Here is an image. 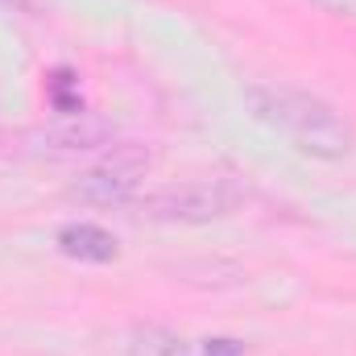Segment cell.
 <instances>
[{"label":"cell","instance_id":"1","mask_svg":"<svg viewBox=\"0 0 356 356\" xmlns=\"http://www.w3.org/2000/svg\"><path fill=\"white\" fill-rule=\"evenodd\" d=\"M245 104H249L253 120H261L290 149H298L315 162H340L353 154V124L344 120L340 108H332L315 91L290 88V83H253V88H245Z\"/></svg>","mask_w":356,"mask_h":356},{"label":"cell","instance_id":"2","mask_svg":"<svg viewBox=\"0 0 356 356\" xmlns=\"http://www.w3.org/2000/svg\"><path fill=\"white\" fill-rule=\"evenodd\" d=\"M241 199H245V191L228 178H191V182L145 195L137 207H141V216L162 220V224H207V220L236 211Z\"/></svg>","mask_w":356,"mask_h":356},{"label":"cell","instance_id":"3","mask_svg":"<svg viewBox=\"0 0 356 356\" xmlns=\"http://www.w3.org/2000/svg\"><path fill=\"white\" fill-rule=\"evenodd\" d=\"M141 170H145V158L137 149H120V158H112L108 166H95L88 175H79L71 195L83 203H95V207H124L137 195Z\"/></svg>","mask_w":356,"mask_h":356},{"label":"cell","instance_id":"4","mask_svg":"<svg viewBox=\"0 0 356 356\" xmlns=\"http://www.w3.org/2000/svg\"><path fill=\"white\" fill-rule=\"evenodd\" d=\"M58 253L71 257V261H88V266H108L120 257V245L108 228L91 224V220H75V224H63L58 236H54Z\"/></svg>","mask_w":356,"mask_h":356},{"label":"cell","instance_id":"5","mask_svg":"<svg viewBox=\"0 0 356 356\" xmlns=\"http://www.w3.org/2000/svg\"><path fill=\"white\" fill-rule=\"evenodd\" d=\"M124 353L129 356H195L191 340H182L178 332L162 323H137L124 336Z\"/></svg>","mask_w":356,"mask_h":356},{"label":"cell","instance_id":"6","mask_svg":"<svg viewBox=\"0 0 356 356\" xmlns=\"http://www.w3.org/2000/svg\"><path fill=\"white\" fill-rule=\"evenodd\" d=\"M207 356H245V344H236V340H207Z\"/></svg>","mask_w":356,"mask_h":356},{"label":"cell","instance_id":"7","mask_svg":"<svg viewBox=\"0 0 356 356\" xmlns=\"http://www.w3.org/2000/svg\"><path fill=\"white\" fill-rule=\"evenodd\" d=\"M319 4L323 13H336V17H356V0H311Z\"/></svg>","mask_w":356,"mask_h":356}]
</instances>
